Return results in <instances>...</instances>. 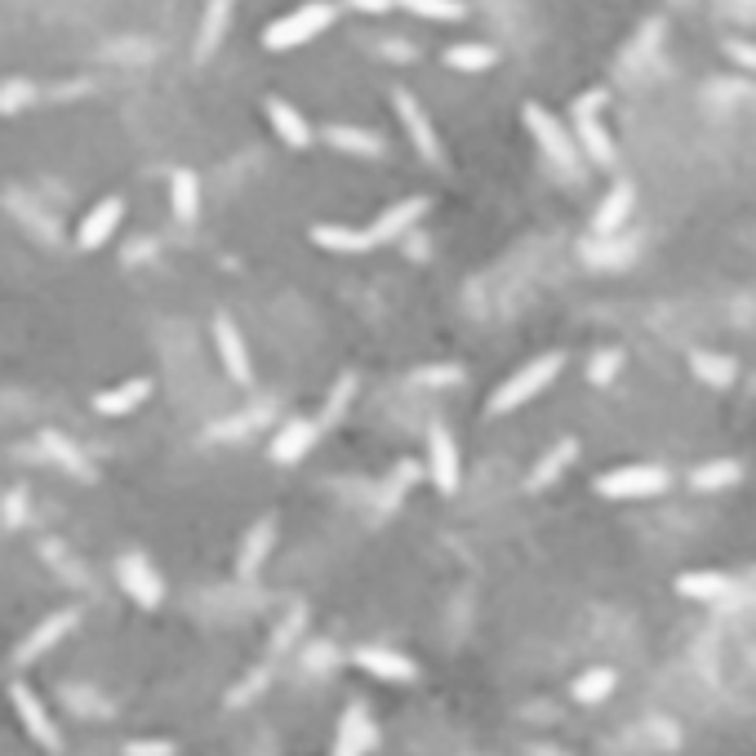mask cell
<instances>
[{
    "label": "cell",
    "instance_id": "1",
    "mask_svg": "<svg viewBox=\"0 0 756 756\" xmlns=\"http://www.w3.org/2000/svg\"><path fill=\"white\" fill-rule=\"evenodd\" d=\"M339 18V5L335 0H303L290 14H280L263 27V50L267 54H290V50H303L312 45L329 23Z\"/></svg>",
    "mask_w": 756,
    "mask_h": 756
},
{
    "label": "cell",
    "instance_id": "2",
    "mask_svg": "<svg viewBox=\"0 0 756 756\" xmlns=\"http://www.w3.org/2000/svg\"><path fill=\"white\" fill-rule=\"evenodd\" d=\"M560 365H565V356L560 352H543V356H534V361H526L516 374H507L503 383L490 392V401H486V414H512V410H521V405H530L539 392H547V383L560 374Z\"/></svg>",
    "mask_w": 756,
    "mask_h": 756
},
{
    "label": "cell",
    "instance_id": "3",
    "mask_svg": "<svg viewBox=\"0 0 756 756\" xmlns=\"http://www.w3.org/2000/svg\"><path fill=\"white\" fill-rule=\"evenodd\" d=\"M672 486V471L658 467V463H623V467H609L605 477H596V494L601 499H614V503H628V499H654Z\"/></svg>",
    "mask_w": 756,
    "mask_h": 756
},
{
    "label": "cell",
    "instance_id": "4",
    "mask_svg": "<svg viewBox=\"0 0 756 756\" xmlns=\"http://www.w3.org/2000/svg\"><path fill=\"white\" fill-rule=\"evenodd\" d=\"M526 129L534 134L539 152H543L560 174H579V169H583V152H579V143H575V134L565 129L543 103H526Z\"/></svg>",
    "mask_w": 756,
    "mask_h": 756
},
{
    "label": "cell",
    "instance_id": "5",
    "mask_svg": "<svg viewBox=\"0 0 756 756\" xmlns=\"http://www.w3.org/2000/svg\"><path fill=\"white\" fill-rule=\"evenodd\" d=\"M601 108H605V89H592L575 103V143L592 165L609 169L614 161H619V152H614V138L601 121Z\"/></svg>",
    "mask_w": 756,
    "mask_h": 756
},
{
    "label": "cell",
    "instance_id": "6",
    "mask_svg": "<svg viewBox=\"0 0 756 756\" xmlns=\"http://www.w3.org/2000/svg\"><path fill=\"white\" fill-rule=\"evenodd\" d=\"M392 108H396V116H401V125H405V134H410V143H414L418 161H423V165H445L441 134H437L432 116L423 112V103L414 99V93H410V89H392Z\"/></svg>",
    "mask_w": 756,
    "mask_h": 756
},
{
    "label": "cell",
    "instance_id": "7",
    "mask_svg": "<svg viewBox=\"0 0 756 756\" xmlns=\"http://www.w3.org/2000/svg\"><path fill=\"white\" fill-rule=\"evenodd\" d=\"M116 583H121V592H125L138 609H156V605L165 601V583H161L156 565H152L143 552H125V556L116 560Z\"/></svg>",
    "mask_w": 756,
    "mask_h": 756
},
{
    "label": "cell",
    "instance_id": "8",
    "mask_svg": "<svg viewBox=\"0 0 756 756\" xmlns=\"http://www.w3.org/2000/svg\"><path fill=\"white\" fill-rule=\"evenodd\" d=\"M10 698H14V713H18L23 730H27V739L40 743L45 752H63V734H59V726H54V717H50V707L40 703V694H36L27 681H14V685H10Z\"/></svg>",
    "mask_w": 756,
    "mask_h": 756
},
{
    "label": "cell",
    "instance_id": "9",
    "mask_svg": "<svg viewBox=\"0 0 756 756\" xmlns=\"http://www.w3.org/2000/svg\"><path fill=\"white\" fill-rule=\"evenodd\" d=\"M76 623H80V609H54V614H45V619H40V623L18 641L14 664H18V668H32L36 658H40V654H50V650H54V645L76 628Z\"/></svg>",
    "mask_w": 756,
    "mask_h": 756
},
{
    "label": "cell",
    "instance_id": "10",
    "mask_svg": "<svg viewBox=\"0 0 756 756\" xmlns=\"http://www.w3.org/2000/svg\"><path fill=\"white\" fill-rule=\"evenodd\" d=\"M428 477L432 486L450 499L458 494V481H463V458H458V441L450 428H432L428 432Z\"/></svg>",
    "mask_w": 756,
    "mask_h": 756
},
{
    "label": "cell",
    "instance_id": "11",
    "mask_svg": "<svg viewBox=\"0 0 756 756\" xmlns=\"http://www.w3.org/2000/svg\"><path fill=\"white\" fill-rule=\"evenodd\" d=\"M214 352H218V361H223V369H227L231 383H241V388H245L250 378H254L250 348H245L241 329H236V320H231L227 312H218V316H214Z\"/></svg>",
    "mask_w": 756,
    "mask_h": 756
},
{
    "label": "cell",
    "instance_id": "12",
    "mask_svg": "<svg viewBox=\"0 0 756 756\" xmlns=\"http://www.w3.org/2000/svg\"><path fill=\"white\" fill-rule=\"evenodd\" d=\"M121 218H125V201H121V197H103L99 205H89V214L76 223V245H80L85 254L103 250L112 236H116Z\"/></svg>",
    "mask_w": 756,
    "mask_h": 756
},
{
    "label": "cell",
    "instance_id": "13",
    "mask_svg": "<svg viewBox=\"0 0 756 756\" xmlns=\"http://www.w3.org/2000/svg\"><path fill=\"white\" fill-rule=\"evenodd\" d=\"M356 668L361 672H369V677H378V681H392V685H410V681H418V664L410 654H401V650H388V645H361L356 654Z\"/></svg>",
    "mask_w": 756,
    "mask_h": 756
},
{
    "label": "cell",
    "instance_id": "14",
    "mask_svg": "<svg viewBox=\"0 0 756 756\" xmlns=\"http://www.w3.org/2000/svg\"><path fill=\"white\" fill-rule=\"evenodd\" d=\"M263 112H267V121H272V134H276L290 152H307V148H312V125H307V116H303L290 99L272 93V99H263Z\"/></svg>",
    "mask_w": 756,
    "mask_h": 756
},
{
    "label": "cell",
    "instance_id": "15",
    "mask_svg": "<svg viewBox=\"0 0 756 756\" xmlns=\"http://www.w3.org/2000/svg\"><path fill=\"white\" fill-rule=\"evenodd\" d=\"M320 441V423L316 418H290V423H280V432L272 437V463L280 467H294L299 458H307V450Z\"/></svg>",
    "mask_w": 756,
    "mask_h": 756
},
{
    "label": "cell",
    "instance_id": "16",
    "mask_svg": "<svg viewBox=\"0 0 756 756\" xmlns=\"http://www.w3.org/2000/svg\"><path fill=\"white\" fill-rule=\"evenodd\" d=\"M432 210V201L428 197H405V201H396V205H388L383 214H378L374 223H369V236H374V245H388V241H396V236H405L423 214Z\"/></svg>",
    "mask_w": 756,
    "mask_h": 756
},
{
    "label": "cell",
    "instance_id": "17",
    "mask_svg": "<svg viewBox=\"0 0 756 756\" xmlns=\"http://www.w3.org/2000/svg\"><path fill=\"white\" fill-rule=\"evenodd\" d=\"M312 245L325 254H374V236L369 227H348V223H320L312 227Z\"/></svg>",
    "mask_w": 756,
    "mask_h": 756
},
{
    "label": "cell",
    "instance_id": "18",
    "mask_svg": "<svg viewBox=\"0 0 756 756\" xmlns=\"http://www.w3.org/2000/svg\"><path fill=\"white\" fill-rule=\"evenodd\" d=\"M632 205H637V187L628 178H619L605 192V201L596 205V218H592V236H614V231H623L628 218H632Z\"/></svg>",
    "mask_w": 756,
    "mask_h": 756
},
{
    "label": "cell",
    "instance_id": "19",
    "mask_svg": "<svg viewBox=\"0 0 756 756\" xmlns=\"http://www.w3.org/2000/svg\"><path fill=\"white\" fill-rule=\"evenodd\" d=\"M156 392L152 378H125V383L116 388H103L99 396H93V414H103V418H121V414H134L138 405H143L148 396Z\"/></svg>",
    "mask_w": 756,
    "mask_h": 756
},
{
    "label": "cell",
    "instance_id": "20",
    "mask_svg": "<svg viewBox=\"0 0 756 756\" xmlns=\"http://www.w3.org/2000/svg\"><path fill=\"white\" fill-rule=\"evenodd\" d=\"M231 10L236 0H205L201 32H197V63H210L218 54V45L227 40V27H231Z\"/></svg>",
    "mask_w": 756,
    "mask_h": 756
},
{
    "label": "cell",
    "instance_id": "21",
    "mask_svg": "<svg viewBox=\"0 0 756 756\" xmlns=\"http://www.w3.org/2000/svg\"><path fill=\"white\" fill-rule=\"evenodd\" d=\"M325 143L343 152V156H361V161H378L388 156V143L378 138L374 129H356V125H329L325 129Z\"/></svg>",
    "mask_w": 756,
    "mask_h": 756
},
{
    "label": "cell",
    "instance_id": "22",
    "mask_svg": "<svg viewBox=\"0 0 756 756\" xmlns=\"http://www.w3.org/2000/svg\"><path fill=\"white\" fill-rule=\"evenodd\" d=\"M169 210H174V218L182 227L201 223V178H197V169L182 165V169L169 174Z\"/></svg>",
    "mask_w": 756,
    "mask_h": 756
},
{
    "label": "cell",
    "instance_id": "23",
    "mask_svg": "<svg viewBox=\"0 0 756 756\" xmlns=\"http://www.w3.org/2000/svg\"><path fill=\"white\" fill-rule=\"evenodd\" d=\"M272 543H276V521H272V516H259V521L245 530L241 556H236V575H241V579H254V575L263 570V560H267Z\"/></svg>",
    "mask_w": 756,
    "mask_h": 756
},
{
    "label": "cell",
    "instance_id": "24",
    "mask_svg": "<svg viewBox=\"0 0 756 756\" xmlns=\"http://www.w3.org/2000/svg\"><path fill=\"white\" fill-rule=\"evenodd\" d=\"M365 747H369V713H365V703H348L329 756H365Z\"/></svg>",
    "mask_w": 756,
    "mask_h": 756
},
{
    "label": "cell",
    "instance_id": "25",
    "mask_svg": "<svg viewBox=\"0 0 756 756\" xmlns=\"http://www.w3.org/2000/svg\"><path fill=\"white\" fill-rule=\"evenodd\" d=\"M499 63V50L486 40H458L445 50V67L450 72H463V76H477V72H490Z\"/></svg>",
    "mask_w": 756,
    "mask_h": 756
},
{
    "label": "cell",
    "instance_id": "26",
    "mask_svg": "<svg viewBox=\"0 0 756 756\" xmlns=\"http://www.w3.org/2000/svg\"><path fill=\"white\" fill-rule=\"evenodd\" d=\"M40 450L50 454V458H54L63 471H72V477L93 481V467H89V458H85V454H80V450H76V445H72V441L59 432V428H45V432H40Z\"/></svg>",
    "mask_w": 756,
    "mask_h": 756
},
{
    "label": "cell",
    "instance_id": "27",
    "mask_svg": "<svg viewBox=\"0 0 756 756\" xmlns=\"http://www.w3.org/2000/svg\"><path fill=\"white\" fill-rule=\"evenodd\" d=\"M677 592L690 596V601H721L734 592V579L721 575V570H690L677 579Z\"/></svg>",
    "mask_w": 756,
    "mask_h": 756
},
{
    "label": "cell",
    "instance_id": "28",
    "mask_svg": "<svg viewBox=\"0 0 756 756\" xmlns=\"http://www.w3.org/2000/svg\"><path fill=\"white\" fill-rule=\"evenodd\" d=\"M743 481V463L739 458H713V463H703L690 471V486L703 490V494H713V490H730Z\"/></svg>",
    "mask_w": 756,
    "mask_h": 756
},
{
    "label": "cell",
    "instance_id": "29",
    "mask_svg": "<svg viewBox=\"0 0 756 756\" xmlns=\"http://www.w3.org/2000/svg\"><path fill=\"white\" fill-rule=\"evenodd\" d=\"M575 458H579V441L565 437L560 445H552V450H547V454L534 463V471H530V481H526V486H530V490H547V486L560 477V471L575 463Z\"/></svg>",
    "mask_w": 756,
    "mask_h": 756
},
{
    "label": "cell",
    "instance_id": "30",
    "mask_svg": "<svg viewBox=\"0 0 756 756\" xmlns=\"http://www.w3.org/2000/svg\"><path fill=\"white\" fill-rule=\"evenodd\" d=\"M690 374L698 378V383H707V388H730L739 378V365L730 356H721V352H694L690 356Z\"/></svg>",
    "mask_w": 756,
    "mask_h": 756
},
{
    "label": "cell",
    "instance_id": "31",
    "mask_svg": "<svg viewBox=\"0 0 756 756\" xmlns=\"http://www.w3.org/2000/svg\"><path fill=\"white\" fill-rule=\"evenodd\" d=\"M614 685H619V677H614V668H588L575 685H570V694H575V703H583V707H596V703H605L609 694H614Z\"/></svg>",
    "mask_w": 756,
    "mask_h": 756
},
{
    "label": "cell",
    "instance_id": "32",
    "mask_svg": "<svg viewBox=\"0 0 756 756\" xmlns=\"http://www.w3.org/2000/svg\"><path fill=\"white\" fill-rule=\"evenodd\" d=\"M36 99H40L36 80H27V76H10L5 85H0V116H18V112H27Z\"/></svg>",
    "mask_w": 756,
    "mask_h": 756
},
{
    "label": "cell",
    "instance_id": "33",
    "mask_svg": "<svg viewBox=\"0 0 756 756\" xmlns=\"http://www.w3.org/2000/svg\"><path fill=\"white\" fill-rule=\"evenodd\" d=\"M392 5L418 14V18H432V23H458L467 18V5L463 0H392Z\"/></svg>",
    "mask_w": 756,
    "mask_h": 756
},
{
    "label": "cell",
    "instance_id": "34",
    "mask_svg": "<svg viewBox=\"0 0 756 756\" xmlns=\"http://www.w3.org/2000/svg\"><path fill=\"white\" fill-rule=\"evenodd\" d=\"M352 392H356V374H343L339 383L329 388V396H325V410H320V418H316V423H320V432H325V428H335V423H339V418L348 414V405H352Z\"/></svg>",
    "mask_w": 756,
    "mask_h": 756
},
{
    "label": "cell",
    "instance_id": "35",
    "mask_svg": "<svg viewBox=\"0 0 756 756\" xmlns=\"http://www.w3.org/2000/svg\"><path fill=\"white\" fill-rule=\"evenodd\" d=\"M410 383L418 388H450V383H463V369L458 365H423L410 374Z\"/></svg>",
    "mask_w": 756,
    "mask_h": 756
},
{
    "label": "cell",
    "instance_id": "36",
    "mask_svg": "<svg viewBox=\"0 0 756 756\" xmlns=\"http://www.w3.org/2000/svg\"><path fill=\"white\" fill-rule=\"evenodd\" d=\"M619 369H623V352H619V348H605V352H596V356H592L588 378H592L596 388H605V383H609V378L619 374Z\"/></svg>",
    "mask_w": 756,
    "mask_h": 756
},
{
    "label": "cell",
    "instance_id": "37",
    "mask_svg": "<svg viewBox=\"0 0 756 756\" xmlns=\"http://www.w3.org/2000/svg\"><path fill=\"white\" fill-rule=\"evenodd\" d=\"M721 50H726V59H730V63H739V67L756 72V45H747V40H726Z\"/></svg>",
    "mask_w": 756,
    "mask_h": 756
},
{
    "label": "cell",
    "instance_id": "38",
    "mask_svg": "<svg viewBox=\"0 0 756 756\" xmlns=\"http://www.w3.org/2000/svg\"><path fill=\"white\" fill-rule=\"evenodd\" d=\"M178 747L174 743H165V739H134L129 747H125V756H174Z\"/></svg>",
    "mask_w": 756,
    "mask_h": 756
},
{
    "label": "cell",
    "instance_id": "39",
    "mask_svg": "<svg viewBox=\"0 0 756 756\" xmlns=\"http://www.w3.org/2000/svg\"><path fill=\"white\" fill-rule=\"evenodd\" d=\"M343 5H352V10H361V14H388L392 0H343Z\"/></svg>",
    "mask_w": 756,
    "mask_h": 756
}]
</instances>
